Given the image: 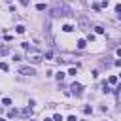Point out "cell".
I'll use <instances>...</instances> for the list:
<instances>
[{
    "instance_id": "obj_1",
    "label": "cell",
    "mask_w": 121,
    "mask_h": 121,
    "mask_svg": "<svg viewBox=\"0 0 121 121\" xmlns=\"http://www.w3.org/2000/svg\"><path fill=\"white\" fill-rule=\"evenodd\" d=\"M42 59H43V55H42V53H38V51H34V49H30V51H28V62L38 64V62H42Z\"/></svg>"
},
{
    "instance_id": "obj_2",
    "label": "cell",
    "mask_w": 121,
    "mask_h": 121,
    "mask_svg": "<svg viewBox=\"0 0 121 121\" xmlns=\"http://www.w3.org/2000/svg\"><path fill=\"white\" fill-rule=\"evenodd\" d=\"M70 91H72V95H76V96H81L83 85H81V83H78V81H74V83L70 85Z\"/></svg>"
},
{
    "instance_id": "obj_3",
    "label": "cell",
    "mask_w": 121,
    "mask_h": 121,
    "mask_svg": "<svg viewBox=\"0 0 121 121\" xmlns=\"http://www.w3.org/2000/svg\"><path fill=\"white\" fill-rule=\"evenodd\" d=\"M19 72H21V74H25V76H34V74H36V70H34L32 66H21V68H19Z\"/></svg>"
},
{
    "instance_id": "obj_4",
    "label": "cell",
    "mask_w": 121,
    "mask_h": 121,
    "mask_svg": "<svg viewBox=\"0 0 121 121\" xmlns=\"http://www.w3.org/2000/svg\"><path fill=\"white\" fill-rule=\"evenodd\" d=\"M79 26H81L83 30H89V28H91V25H89V19L81 15V17H79Z\"/></svg>"
},
{
    "instance_id": "obj_5",
    "label": "cell",
    "mask_w": 121,
    "mask_h": 121,
    "mask_svg": "<svg viewBox=\"0 0 121 121\" xmlns=\"http://www.w3.org/2000/svg\"><path fill=\"white\" fill-rule=\"evenodd\" d=\"M19 113H21V115H23V117H28V115H30V113H32V108H30V106H26V108H25V110H21V112H19Z\"/></svg>"
},
{
    "instance_id": "obj_6",
    "label": "cell",
    "mask_w": 121,
    "mask_h": 121,
    "mask_svg": "<svg viewBox=\"0 0 121 121\" xmlns=\"http://www.w3.org/2000/svg\"><path fill=\"white\" fill-rule=\"evenodd\" d=\"M15 32H17V34H25V32H26V28H25L23 25H17V26H15Z\"/></svg>"
},
{
    "instance_id": "obj_7",
    "label": "cell",
    "mask_w": 121,
    "mask_h": 121,
    "mask_svg": "<svg viewBox=\"0 0 121 121\" xmlns=\"http://www.w3.org/2000/svg\"><path fill=\"white\" fill-rule=\"evenodd\" d=\"M87 47V42L85 40H78V49H85Z\"/></svg>"
},
{
    "instance_id": "obj_8",
    "label": "cell",
    "mask_w": 121,
    "mask_h": 121,
    "mask_svg": "<svg viewBox=\"0 0 121 121\" xmlns=\"http://www.w3.org/2000/svg\"><path fill=\"white\" fill-rule=\"evenodd\" d=\"M108 83H110V85H115V83H117V76H110Z\"/></svg>"
},
{
    "instance_id": "obj_9",
    "label": "cell",
    "mask_w": 121,
    "mask_h": 121,
    "mask_svg": "<svg viewBox=\"0 0 121 121\" xmlns=\"http://www.w3.org/2000/svg\"><path fill=\"white\" fill-rule=\"evenodd\" d=\"M15 115H19V112H17V110H15V108H13V110H9V112H8V117H15Z\"/></svg>"
},
{
    "instance_id": "obj_10",
    "label": "cell",
    "mask_w": 121,
    "mask_h": 121,
    "mask_svg": "<svg viewBox=\"0 0 121 121\" xmlns=\"http://www.w3.org/2000/svg\"><path fill=\"white\" fill-rule=\"evenodd\" d=\"M62 30H64V32H72V30H74V26H72V25H64V26H62Z\"/></svg>"
},
{
    "instance_id": "obj_11",
    "label": "cell",
    "mask_w": 121,
    "mask_h": 121,
    "mask_svg": "<svg viewBox=\"0 0 121 121\" xmlns=\"http://www.w3.org/2000/svg\"><path fill=\"white\" fill-rule=\"evenodd\" d=\"M64 76H66L64 72H57V76H55V78H57L59 81H62V79H64Z\"/></svg>"
},
{
    "instance_id": "obj_12",
    "label": "cell",
    "mask_w": 121,
    "mask_h": 121,
    "mask_svg": "<svg viewBox=\"0 0 121 121\" xmlns=\"http://www.w3.org/2000/svg\"><path fill=\"white\" fill-rule=\"evenodd\" d=\"M8 53H9V47H6V45L0 47V55H8Z\"/></svg>"
},
{
    "instance_id": "obj_13",
    "label": "cell",
    "mask_w": 121,
    "mask_h": 121,
    "mask_svg": "<svg viewBox=\"0 0 121 121\" xmlns=\"http://www.w3.org/2000/svg\"><path fill=\"white\" fill-rule=\"evenodd\" d=\"M91 8H93L95 11H98V9H100V4H98V2H93V4H91Z\"/></svg>"
},
{
    "instance_id": "obj_14",
    "label": "cell",
    "mask_w": 121,
    "mask_h": 121,
    "mask_svg": "<svg viewBox=\"0 0 121 121\" xmlns=\"http://www.w3.org/2000/svg\"><path fill=\"white\" fill-rule=\"evenodd\" d=\"M95 32H96V34H104V28H102V26H95Z\"/></svg>"
},
{
    "instance_id": "obj_15",
    "label": "cell",
    "mask_w": 121,
    "mask_h": 121,
    "mask_svg": "<svg viewBox=\"0 0 121 121\" xmlns=\"http://www.w3.org/2000/svg\"><path fill=\"white\" fill-rule=\"evenodd\" d=\"M36 9H38V11H43V9H45V4H38Z\"/></svg>"
},
{
    "instance_id": "obj_16",
    "label": "cell",
    "mask_w": 121,
    "mask_h": 121,
    "mask_svg": "<svg viewBox=\"0 0 121 121\" xmlns=\"http://www.w3.org/2000/svg\"><path fill=\"white\" fill-rule=\"evenodd\" d=\"M2 104H4V106H9L11 100H9V98H2Z\"/></svg>"
},
{
    "instance_id": "obj_17",
    "label": "cell",
    "mask_w": 121,
    "mask_h": 121,
    "mask_svg": "<svg viewBox=\"0 0 121 121\" xmlns=\"http://www.w3.org/2000/svg\"><path fill=\"white\" fill-rule=\"evenodd\" d=\"M83 112H85V113H93V108H91V106H85Z\"/></svg>"
},
{
    "instance_id": "obj_18",
    "label": "cell",
    "mask_w": 121,
    "mask_h": 121,
    "mask_svg": "<svg viewBox=\"0 0 121 121\" xmlns=\"http://www.w3.org/2000/svg\"><path fill=\"white\" fill-rule=\"evenodd\" d=\"M53 121H62V115H60V113H55V117H53Z\"/></svg>"
},
{
    "instance_id": "obj_19",
    "label": "cell",
    "mask_w": 121,
    "mask_h": 121,
    "mask_svg": "<svg viewBox=\"0 0 121 121\" xmlns=\"http://www.w3.org/2000/svg\"><path fill=\"white\" fill-rule=\"evenodd\" d=\"M21 45H23V49H26V51H28V49H30V43H26V42H23V43H21Z\"/></svg>"
},
{
    "instance_id": "obj_20",
    "label": "cell",
    "mask_w": 121,
    "mask_h": 121,
    "mask_svg": "<svg viewBox=\"0 0 121 121\" xmlns=\"http://www.w3.org/2000/svg\"><path fill=\"white\" fill-rule=\"evenodd\" d=\"M0 70H4V72H6V70H8V64H6V62H0Z\"/></svg>"
},
{
    "instance_id": "obj_21",
    "label": "cell",
    "mask_w": 121,
    "mask_h": 121,
    "mask_svg": "<svg viewBox=\"0 0 121 121\" xmlns=\"http://www.w3.org/2000/svg\"><path fill=\"white\" fill-rule=\"evenodd\" d=\"M66 121H78V119H76V115H68V119H66Z\"/></svg>"
},
{
    "instance_id": "obj_22",
    "label": "cell",
    "mask_w": 121,
    "mask_h": 121,
    "mask_svg": "<svg viewBox=\"0 0 121 121\" xmlns=\"http://www.w3.org/2000/svg\"><path fill=\"white\" fill-rule=\"evenodd\" d=\"M115 11H117V13L121 15V4H117V6H115Z\"/></svg>"
},
{
    "instance_id": "obj_23",
    "label": "cell",
    "mask_w": 121,
    "mask_h": 121,
    "mask_svg": "<svg viewBox=\"0 0 121 121\" xmlns=\"http://www.w3.org/2000/svg\"><path fill=\"white\" fill-rule=\"evenodd\" d=\"M113 64H115V66H117V68H121V60H115V62H113Z\"/></svg>"
},
{
    "instance_id": "obj_24",
    "label": "cell",
    "mask_w": 121,
    "mask_h": 121,
    "mask_svg": "<svg viewBox=\"0 0 121 121\" xmlns=\"http://www.w3.org/2000/svg\"><path fill=\"white\" fill-rule=\"evenodd\" d=\"M117 55H119V57H121V47H119V49H117Z\"/></svg>"
},
{
    "instance_id": "obj_25",
    "label": "cell",
    "mask_w": 121,
    "mask_h": 121,
    "mask_svg": "<svg viewBox=\"0 0 121 121\" xmlns=\"http://www.w3.org/2000/svg\"><path fill=\"white\" fill-rule=\"evenodd\" d=\"M43 121H53V119H49V117H45V119H43Z\"/></svg>"
},
{
    "instance_id": "obj_26",
    "label": "cell",
    "mask_w": 121,
    "mask_h": 121,
    "mask_svg": "<svg viewBox=\"0 0 121 121\" xmlns=\"http://www.w3.org/2000/svg\"><path fill=\"white\" fill-rule=\"evenodd\" d=\"M0 121H6V119H4V117H0Z\"/></svg>"
},
{
    "instance_id": "obj_27",
    "label": "cell",
    "mask_w": 121,
    "mask_h": 121,
    "mask_svg": "<svg viewBox=\"0 0 121 121\" xmlns=\"http://www.w3.org/2000/svg\"><path fill=\"white\" fill-rule=\"evenodd\" d=\"M30 121H36V119H30Z\"/></svg>"
},
{
    "instance_id": "obj_28",
    "label": "cell",
    "mask_w": 121,
    "mask_h": 121,
    "mask_svg": "<svg viewBox=\"0 0 121 121\" xmlns=\"http://www.w3.org/2000/svg\"><path fill=\"white\" fill-rule=\"evenodd\" d=\"M119 76H121V74H119Z\"/></svg>"
}]
</instances>
